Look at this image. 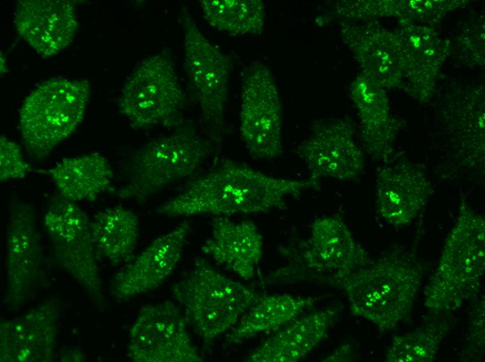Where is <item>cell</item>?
<instances>
[{
  "label": "cell",
  "mask_w": 485,
  "mask_h": 362,
  "mask_svg": "<svg viewBox=\"0 0 485 362\" xmlns=\"http://www.w3.org/2000/svg\"><path fill=\"white\" fill-rule=\"evenodd\" d=\"M311 178L272 176L230 159L197 178L164 202L159 212L169 217H230L284 209L288 200L316 187Z\"/></svg>",
  "instance_id": "1"
},
{
  "label": "cell",
  "mask_w": 485,
  "mask_h": 362,
  "mask_svg": "<svg viewBox=\"0 0 485 362\" xmlns=\"http://www.w3.org/2000/svg\"><path fill=\"white\" fill-rule=\"evenodd\" d=\"M423 282L420 265L408 253L392 251L339 280L351 313L381 331L394 329L413 309Z\"/></svg>",
  "instance_id": "2"
},
{
  "label": "cell",
  "mask_w": 485,
  "mask_h": 362,
  "mask_svg": "<svg viewBox=\"0 0 485 362\" xmlns=\"http://www.w3.org/2000/svg\"><path fill=\"white\" fill-rule=\"evenodd\" d=\"M484 269L485 219L463 200L425 287L424 306L438 314L458 310L477 297Z\"/></svg>",
  "instance_id": "3"
},
{
  "label": "cell",
  "mask_w": 485,
  "mask_h": 362,
  "mask_svg": "<svg viewBox=\"0 0 485 362\" xmlns=\"http://www.w3.org/2000/svg\"><path fill=\"white\" fill-rule=\"evenodd\" d=\"M171 290L187 322L207 343L229 331L261 297L201 258Z\"/></svg>",
  "instance_id": "4"
},
{
  "label": "cell",
  "mask_w": 485,
  "mask_h": 362,
  "mask_svg": "<svg viewBox=\"0 0 485 362\" xmlns=\"http://www.w3.org/2000/svg\"><path fill=\"white\" fill-rule=\"evenodd\" d=\"M89 95L87 81L56 78L43 82L26 97L20 110L19 125L32 158H45L76 130Z\"/></svg>",
  "instance_id": "5"
},
{
  "label": "cell",
  "mask_w": 485,
  "mask_h": 362,
  "mask_svg": "<svg viewBox=\"0 0 485 362\" xmlns=\"http://www.w3.org/2000/svg\"><path fill=\"white\" fill-rule=\"evenodd\" d=\"M210 152V145L192 129L154 139L131 156L127 183L116 196L144 200L192 175Z\"/></svg>",
  "instance_id": "6"
},
{
  "label": "cell",
  "mask_w": 485,
  "mask_h": 362,
  "mask_svg": "<svg viewBox=\"0 0 485 362\" xmlns=\"http://www.w3.org/2000/svg\"><path fill=\"white\" fill-rule=\"evenodd\" d=\"M185 104V90L166 50L137 65L123 85L118 99L121 113L137 129L177 124Z\"/></svg>",
  "instance_id": "7"
},
{
  "label": "cell",
  "mask_w": 485,
  "mask_h": 362,
  "mask_svg": "<svg viewBox=\"0 0 485 362\" xmlns=\"http://www.w3.org/2000/svg\"><path fill=\"white\" fill-rule=\"evenodd\" d=\"M294 265L275 275L277 281H317L334 286L341 278L372 260L341 217L315 219Z\"/></svg>",
  "instance_id": "8"
},
{
  "label": "cell",
  "mask_w": 485,
  "mask_h": 362,
  "mask_svg": "<svg viewBox=\"0 0 485 362\" xmlns=\"http://www.w3.org/2000/svg\"><path fill=\"white\" fill-rule=\"evenodd\" d=\"M44 226L59 265L95 303L102 304V283L91 233V220L76 202L59 194L51 200Z\"/></svg>",
  "instance_id": "9"
},
{
  "label": "cell",
  "mask_w": 485,
  "mask_h": 362,
  "mask_svg": "<svg viewBox=\"0 0 485 362\" xmlns=\"http://www.w3.org/2000/svg\"><path fill=\"white\" fill-rule=\"evenodd\" d=\"M183 31L184 68L201 116L213 134L221 136L226 127L230 62L222 49L203 34L189 10L178 14Z\"/></svg>",
  "instance_id": "10"
},
{
  "label": "cell",
  "mask_w": 485,
  "mask_h": 362,
  "mask_svg": "<svg viewBox=\"0 0 485 362\" xmlns=\"http://www.w3.org/2000/svg\"><path fill=\"white\" fill-rule=\"evenodd\" d=\"M240 133L251 157L268 161L282 153V109L270 68L252 63L245 70L241 87Z\"/></svg>",
  "instance_id": "11"
},
{
  "label": "cell",
  "mask_w": 485,
  "mask_h": 362,
  "mask_svg": "<svg viewBox=\"0 0 485 362\" xmlns=\"http://www.w3.org/2000/svg\"><path fill=\"white\" fill-rule=\"evenodd\" d=\"M187 320L173 302L165 300L142 307L132 324L127 345L134 362H200Z\"/></svg>",
  "instance_id": "12"
},
{
  "label": "cell",
  "mask_w": 485,
  "mask_h": 362,
  "mask_svg": "<svg viewBox=\"0 0 485 362\" xmlns=\"http://www.w3.org/2000/svg\"><path fill=\"white\" fill-rule=\"evenodd\" d=\"M6 230V299L9 307L22 306L34 294L42 277L43 251L36 217L20 199L10 203Z\"/></svg>",
  "instance_id": "13"
},
{
  "label": "cell",
  "mask_w": 485,
  "mask_h": 362,
  "mask_svg": "<svg viewBox=\"0 0 485 362\" xmlns=\"http://www.w3.org/2000/svg\"><path fill=\"white\" fill-rule=\"evenodd\" d=\"M295 152L308 169L309 178L317 182L321 178L356 180L365 164L351 125L342 120L314 125Z\"/></svg>",
  "instance_id": "14"
},
{
  "label": "cell",
  "mask_w": 485,
  "mask_h": 362,
  "mask_svg": "<svg viewBox=\"0 0 485 362\" xmlns=\"http://www.w3.org/2000/svg\"><path fill=\"white\" fill-rule=\"evenodd\" d=\"M60 302L52 297L0 322L1 362H50L55 356Z\"/></svg>",
  "instance_id": "15"
},
{
  "label": "cell",
  "mask_w": 485,
  "mask_h": 362,
  "mask_svg": "<svg viewBox=\"0 0 485 362\" xmlns=\"http://www.w3.org/2000/svg\"><path fill=\"white\" fill-rule=\"evenodd\" d=\"M190 231V223L183 221L153 241L114 275L113 297L125 301L160 286L178 266Z\"/></svg>",
  "instance_id": "16"
},
{
  "label": "cell",
  "mask_w": 485,
  "mask_h": 362,
  "mask_svg": "<svg viewBox=\"0 0 485 362\" xmlns=\"http://www.w3.org/2000/svg\"><path fill=\"white\" fill-rule=\"evenodd\" d=\"M14 22L19 35L43 57L68 47L78 26L75 5L67 0L20 1Z\"/></svg>",
  "instance_id": "17"
},
{
  "label": "cell",
  "mask_w": 485,
  "mask_h": 362,
  "mask_svg": "<svg viewBox=\"0 0 485 362\" xmlns=\"http://www.w3.org/2000/svg\"><path fill=\"white\" fill-rule=\"evenodd\" d=\"M432 194L430 179L424 170L413 164L386 166L376 174L377 212L390 225L410 224L425 208Z\"/></svg>",
  "instance_id": "18"
},
{
  "label": "cell",
  "mask_w": 485,
  "mask_h": 362,
  "mask_svg": "<svg viewBox=\"0 0 485 362\" xmlns=\"http://www.w3.org/2000/svg\"><path fill=\"white\" fill-rule=\"evenodd\" d=\"M210 235L202 251L219 265L244 280L256 274L262 259L263 239L256 225L249 220L235 221L228 217H215Z\"/></svg>",
  "instance_id": "19"
},
{
  "label": "cell",
  "mask_w": 485,
  "mask_h": 362,
  "mask_svg": "<svg viewBox=\"0 0 485 362\" xmlns=\"http://www.w3.org/2000/svg\"><path fill=\"white\" fill-rule=\"evenodd\" d=\"M338 312L328 308L300 315L272 333L246 357L249 362H295L328 336Z\"/></svg>",
  "instance_id": "20"
},
{
  "label": "cell",
  "mask_w": 485,
  "mask_h": 362,
  "mask_svg": "<svg viewBox=\"0 0 485 362\" xmlns=\"http://www.w3.org/2000/svg\"><path fill=\"white\" fill-rule=\"evenodd\" d=\"M59 194L73 202L95 201L111 190L114 171L107 159L99 152L66 157L46 170Z\"/></svg>",
  "instance_id": "21"
},
{
  "label": "cell",
  "mask_w": 485,
  "mask_h": 362,
  "mask_svg": "<svg viewBox=\"0 0 485 362\" xmlns=\"http://www.w3.org/2000/svg\"><path fill=\"white\" fill-rule=\"evenodd\" d=\"M315 297L288 293L261 295L226 334L234 345L263 333L274 332L302 315L315 304Z\"/></svg>",
  "instance_id": "22"
},
{
  "label": "cell",
  "mask_w": 485,
  "mask_h": 362,
  "mask_svg": "<svg viewBox=\"0 0 485 362\" xmlns=\"http://www.w3.org/2000/svg\"><path fill=\"white\" fill-rule=\"evenodd\" d=\"M97 253L113 265L133 259L139 235V221L131 210L112 206L98 212L91 221Z\"/></svg>",
  "instance_id": "23"
},
{
  "label": "cell",
  "mask_w": 485,
  "mask_h": 362,
  "mask_svg": "<svg viewBox=\"0 0 485 362\" xmlns=\"http://www.w3.org/2000/svg\"><path fill=\"white\" fill-rule=\"evenodd\" d=\"M203 17L230 36H257L265 30L266 8L261 0H201Z\"/></svg>",
  "instance_id": "24"
},
{
  "label": "cell",
  "mask_w": 485,
  "mask_h": 362,
  "mask_svg": "<svg viewBox=\"0 0 485 362\" xmlns=\"http://www.w3.org/2000/svg\"><path fill=\"white\" fill-rule=\"evenodd\" d=\"M447 329L431 324L394 336L385 352L388 362H431L438 355Z\"/></svg>",
  "instance_id": "25"
},
{
  "label": "cell",
  "mask_w": 485,
  "mask_h": 362,
  "mask_svg": "<svg viewBox=\"0 0 485 362\" xmlns=\"http://www.w3.org/2000/svg\"><path fill=\"white\" fill-rule=\"evenodd\" d=\"M31 170V166L24 157L21 147L1 134L0 137L1 182L22 179Z\"/></svg>",
  "instance_id": "26"
},
{
  "label": "cell",
  "mask_w": 485,
  "mask_h": 362,
  "mask_svg": "<svg viewBox=\"0 0 485 362\" xmlns=\"http://www.w3.org/2000/svg\"><path fill=\"white\" fill-rule=\"evenodd\" d=\"M469 320L466 343L467 347L475 354L482 353L484 348V299L476 302Z\"/></svg>",
  "instance_id": "27"
},
{
  "label": "cell",
  "mask_w": 485,
  "mask_h": 362,
  "mask_svg": "<svg viewBox=\"0 0 485 362\" xmlns=\"http://www.w3.org/2000/svg\"><path fill=\"white\" fill-rule=\"evenodd\" d=\"M353 351L349 344L342 345L326 356L324 361H348L352 359Z\"/></svg>",
  "instance_id": "28"
}]
</instances>
